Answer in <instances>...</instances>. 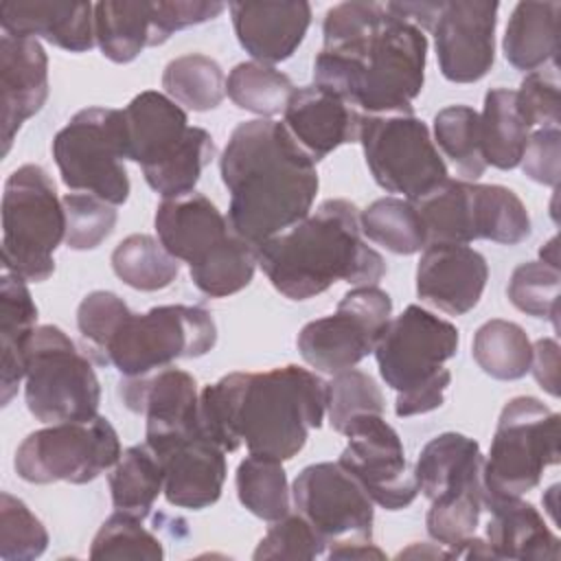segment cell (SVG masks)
Segmentation results:
<instances>
[{"label": "cell", "instance_id": "6da1fadb", "mask_svg": "<svg viewBox=\"0 0 561 561\" xmlns=\"http://www.w3.org/2000/svg\"><path fill=\"white\" fill-rule=\"evenodd\" d=\"M327 414V383L287 364L265 373H230L199 392L197 427L226 454L245 443L250 454L291 460Z\"/></svg>", "mask_w": 561, "mask_h": 561}, {"label": "cell", "instance_id": "7a4b0ae2", "mask_svg": "<svg viewBox=\"0 0 561 561\" xmlns=\"http://www.w3.org/2000/svg\"><path fill=\"white\" fill-rule=\"evenodd\" d=\"M219 173L230 193L228 224L254 248L302 221L320 186L316 162L272 118L234 127Z\"/></svg>", "mask_w": 561, "mask_h": 561}, {"label": "cell", "instance_id": "3957f363", "mask_svg": "<svg viewBox=\"0 0 561 561\" xmlns=\"http://www.w3.org/2000/svg\"><path fill=\"white\" fill-rule=\"evenodd\" d=\"M256 256L289 300H309L337 280L377 285L386 274V261L364 241L357 206L348 199H324L313 215L261 243Z\"/></svg>", "mask_w": 561, "mask_h": 561}, {"label": "cell", "instance_id": "277c9868", "mask_svg": "<svg viewBox=\"0 0 561 561\" xmlns=\"http://www.w3.org/2000/svg\"><path fill=\"white\" fill-rule=\"evenodd\" d=\"M427 37L386 9L364 33L324 46L313 61V83L364 114H412L425 81Z\"/></svg>", "mask_w": 561, "mask_h": 561}, {"label": "cell", "instance_id": "5b68a950", "mask_svg": "<svg viewBox=\"0 0 561 561\" xmlns=\"http://www.w3.org/2000/svg\"><path fill=\"white\" fill-rule=\"evenodd\" d=\"M153 224L169 254L188 263L191 280L202 294L224 298L250 285L259 263L256 248L230 228L206 195L191 191L162 199Z\"/></svg>", "mask_w": 561, "mask_h": 561}, {"label": "cell", "instance_id": "8992f818", "mask_svg": "<svg viewBox=\"0 0 561 561\" xmlns=\"http://www.w3.org/2000/svg\"><path fill=\"white\" fill-rule=\"evenodd\" d=\"M458 342L451 322L419 305L390 318L373 351L381 379L397 390V416L425 414L445 403L451 373L443 364L456 355Z\"/></svg>", "mask_w": 561, "mask_h": 561}, {"label": "cell", "instance_id": "52a82bcc", "mask_svg": "<svg viewBox=\"0 0 561 561\" xmlns=\"http://www.w3.org/2000/svg\"><path fill=\"white\" fill-rule=\"evenodd\" d=\"M127 160L140 164L147 184L162 199L195 191L215 158V140L202 127H191L186 112L167 94L145 90L123 110Z\"/></svg>", "mask_w": 561, "mask_h": 561}, {"label": "cell", "instance_id": "ba28073f", "mask_svg": "<svg viewBox=\"0 0 561 561\" xmlns=\"http://www.w3.org/2000/svg\"><path fill=\"white\" fill-rule=\"evenodd\" d=\"M64 239L66 213L50 175L39 164H22L2 193V267L42 283L53 276Z\"/></svg>", "mask_w": 561, "mask_h": 561}, {"label": "cell", "instance_id": "9c48e42d", "mask_svg": "<svg viewBox=\"0 0 561 561\" xmlns=\"http://www.w3.org/2000/svg\"><path fill=\"white\" fill-rule=\"evenodd\" d=\"M217 344V324L204 307L160 305L145 313L131 309L105 344L99 362L125 377H140L175 359L206 355Z\"/></svg>", "mask_w": 561, "mask_h": 561}, {"label": "cell", "instance_id": "30bf717a", "mask_svg": "<svg viewBox=\"0 0 561 561\" xmlns=\"http://www.w3.org/2000/svg\"><path fill=\"white\" fill-rule=\"evenodd\" d=\"M559 414L535 397H513L500 412L482 465L486 497H517L533 491L559 462Z\"/></svg>", "mask_w": 561, "mask_h": 561}, {"label": "cell", "instance_id": "8fae6325", "mask_svg": "<svg viewBox=\"0 0 561 561\" xmlns=\"http://www.w3.org/2000/svg\"><path fill=\"white\" fill-rule=\"evenodd\" d=\"M24 379L26 408L46 425L90 421L99 412L101 386L92 362L55 324L33 331Z\"/></svg>", "mask_w": 561, "mask_h": 561}, {"label": "cell", "instance_id": "7c38bea8", "mask_svg": "<svg viewBox=\"0 0 561 561\" xmlns=\"http://www.w3.org/2000/svg\"><path fill=\"white\" fill-rule=\"evenodd\" d=\"M53 158L64 184L75 193H92L114 206L129 197L127 134L123 110L85 107L53 138Z\"/></svg>", "mask_w": 561, "mask_h": 561}, {"label": "cell", "instance_id": "4fadbf2b", "mask_svg": "<svg viewBox=\"0 0 561 561\" xmlns=\"http://www.w3.org/2000/svg\"><path fill=\"white\" fill-rule=\"evenodd\" d=\"M357 142L375 182L408 202L425 197L449 178L427 125L414 114H364Z\"/></svg>", "mask_w": 561, "mask_h": 561}, {"label": "cell", "instance_id": "5bb4252c", "mask_svg": "<svg viewBox=\"0 0 561 561\" xmlns=\"http://www.w3.org/2000/svg\"><path fill=\"white\" fill-rule=\"evenodd\" d=\"M121 440L105 416L53 423L31 432L18 447L13 467L24 482L88 484L121 458Z\"/></svg>", "mask_w": 561, "mask_h": 561}, {"label": "cell", "instance_id": "9a60e30c", "mask_svg": "<svg viewBox=\"0 0 561 561\" xmlns=\"http://www.w3.org/2000/svg\"><path fill=\"white\" fill-rule=\"evenodd\" d=\"M392 316L390 296L377 285H357L337 302L335 313L307 322L298 333L302 359L320 370L335 375L353 368L373 353L377 337Z\"/></svg>", "mask_w": 561, "mask_h": 561}, {"label": "cell", "instance_id": "2e32d148", "mask_svg": "<svg viewBox=\"0 0 561 561\" xmlns=\"http://www.w3.org/2000/svg\"><path fill=\"white\" fill-rule=\"evenodd\" d=\"M291 495L298 513L327 546L373 541L375 502L340 462L305 467L291 484Z\"/></svg>", "mask_w": 561, "mask_h": 561}, {"label": "cell", "instance_id": "e0dca14e", "mask_svg": "<svg viewBox=\"0 0 561 561\" xmlns=\"http://www.w3.org/2000/svg\"><path fill=\"white\" fill-rule=\"evenodd\" d=\"M342 434L348 443L337 462L357 478L375 504L401 511L416 500L414 469L408 467L403 443L383 414H359Z\"/></svg>", "mask_w": 561, "mask_h": 561}, {"label": "cell", "instance_id": "ac0fdd59", "mask_svg": "<svg viewBox=\"0 0 561 561\" xmlns=\"http://www.w3.org/2000/svg\"><path fill=\"white\" fill-rule=\"evenodd\" d=\"M497 9V2L480 0L443 2L432 31L438 66L447 81L476 83L491 70Z\"/></svg>", "mask_w": 561, "mask_h": 561}, {"label": "cell", "instance_id": "d6986e66", "mask_svg": "<svg viewBox=\"0 0 561 561\" xmlns=\"http://www.w3.org/2000/svg\"><path fill=\"white\" fill-rule=\"evenodd\" d=\"M164 471V497L171 506L199 511L215 504L226 482V451L199 430L145 443Z\"/></svg>", "mask_w": 561, "mask_h": 561}, {"label": "cell", "instance_id": "ffe728a7", "mask_svg": "<svg viewBox=\"0 0 561 561\" xmlns=\"http://www.w3.org/2000/svg\"><path fill=\"white\" fill-rule=\"evenodd\" d=\"M118 394L127 410L145 414V443L197 432L199 392L193 375L180 368H160L140 377H125Z\"/></svg>", "mask_w": 561, "mask_h": 561}, {"label": "cell", "instance_id": "44dd1931", "mask_svg": "<svg viewBox=\"0 0 561 561\" xmlns=\"http://www.w3.org/2000/svg\"><path fill=\"white\" fill-rule=\"evenodd\" d=\"M486 259L456 243H432L423 250L416 265V294L423 302L449 313L471 311L486 287Z\"/></svg>", "mask_w": 561, "mask_h": 561}, {"label": "cell", "instance_id": "7402d4cb", "mask_svg": "<svg viewBox=\"0 0 561 561\" xmlns=\"http://www.w3.org/2000/svg\"><path fill=\"white\" fill-rule=\"evenodd\" d=\"M362 112L342 96L311 83L296 88L283 112V125L296 145L320 162L346 142L359 140Z\"/></svg>", "mask_w": 561, "mask_h": 561}, {"label": "cell", "instance_id": "603a6c76", "mask_svg": "<svg viewBox=\"0 0 561 561\" xmlns=\"http://www.w3.org/2000/svg\"><path fill=\"white\" fill-rule=\"evenodd\" d=\"M48 99V57L37 39L0 37V105L2 153L7 156L20 127L35 116Z\"/></svg>", "mask_w": 561, "mask_h": 561}, {"label": "cell", "instance_id": "cb8c5ba5", "mask_svg": "<svg viewBox=\"0 0 561 561\" xmlns=\"http://www.w3.org/2000/svg\"><path fill=\"white\" fill-rule=\"evenodd\" d=\"M232 26L241 48L261 64H280L302 44L311 24L309 2H232Z\"/></svg>", "mask_w": 561, "mask_h": 561}, {"label": "cell", "instance_id": "d4e9b609", "mask_svg": "<svg viewBox=\"0 0 561 561\" xmlns=\"http://www.w3.org/2000/svg\"><path fill=\"white\" fill-rule=\"evenodd\" d=\"M7 35L46 39L68 53H85L96 44L94 4L57 0H11L0 4Z\"/></svg>", "mask_w": 561, "mask_h": 561}, {"label": "cell", "instance_id": "484cf974", "mask_svg": "<svg viewBox=\"0 0 561 561\" xmlns=\"http://www.w3.org/2000/svg\"><path fill=\"white\" fill-rule=\"evenodd\" d=\"M491 519L486 524V546L493 559H548L561 554L559 537L548 528L543 515L517 497H486Z\"/></svg>", "mask_w": 561, "mask_h": 561}, {"label": "cell", "instance_id": "4316f807", "mask_svg": "<svg viewBox=\"0 0 561 561\" xmlns=\"http://www.w3.org/2000/svg\"><path fill=\"white\" fill-rule=\"evenodd\" d=\"M484 456L480 445L458 432L434 436L414 462L419 491L432 502L440 495L482 484Z\"/></svg>", "mask_w": 561, "mask_h": 561}, {"label": "cell", "instance_id": "83f0119b", "mask_svg": "<svg viewBox=\"0 0 561 561\" xmlns=\"http://www.w3.org/2000/svg\"><path fill=\"white\" fill-rule=\"evenodd\" d=\"M37 322V307L31 298L26 280L2 267L0 276V397L7 405L26 373V346Z\"/></svg>", "mask_w": 561, "mask_h": 561}, {"label": "cell", "instance_id": "f1b7e54d", "mask_svg": "<svg viewBox=\"0 0 561 561\" xmlns=\"http://www.w3.org/2000/svg\"><path fill=\"white\" fill-rule=\"evenodd\" d=\"M94 37L103 57L134 61L147 46H158L156 7L147 0H103L94 4Z\"/></svg>", "mask_w": 561, "mask_h": 561}, {"label": "cell", "instance_id": "f546056e", "mask_svg": "<svg viewBox=\"0 0 561 561\" xmlns=\"http://www.w3.org/2000/svg\"><path fill=\"white\" fill-rule=\"evenodd\" d=\"M559 2H517L502 39L504 57L524 72L543 68L557 57Z\"/></svg>", "mask_w": 561, "mask_h": 561}, {"label": "cell", "instance_id": "4dcf8cb0", "mask_svg": "<svg viewBox=\"0 0 561 561\" xmlns=\"http://www.w3.org/2000/svg\"><path fill=\"white\" fill-rule=\"evenodd\" d=\"M480 129L486 167L491 164L495 169L508 171L522 162L530 136V125L519 112L515 90L491 88L486 92L480 114Z\"/></svg>", "mask_w": 561, "mask_h": 561}, {"label": "cell", "instance_id": "1f68e13d", "mask_svg": "<svg viewBox=\"0 0 561 561\" xmlns=\"http://www.w3.org/2000/svg\"><path fill=\"white\" fill-rule=\"evenodd\" d=\"M425 226L427 245L476 241L473 230V182L445 180L425 197L412 202Z\"/></svg>", "mask_w": 561, "mask_h": 561}, {"label": "cell", "instance_id": "d6a6232c", "mask_svg": "<svg viewBox=\"0 0 561 561\" xmlns=\"http://www.w3.org/2000/svg\"><path fill=\"white\" fill-rule=\"evenodd\" d=\"M116 511L145 519L158 495L164 491V471L147 445L127 447L107 476Z\"/></svg>", "mask_w": 561, "mask_h": 561}, {"label": "cell", "instance_id": "836d02e7", "mask_svg": "<svg viewBox=\"0 0 561 561\" xmlns=\"http://www.w3.org/2000/svg\"><path fill=\"white\" fill-rule=\"evenodd\" d=\"M476 364L500 381L522 379L530 370L533 344L526 331L511 320H489L476 335L471 346Z\"/></svg>", "mask_w": 561, "mask_h": 561}, {"label": "cell", "instance_id": "e575fe53", "mask_svg": "<svg viewBox=\"0 0 561 561\" xmlns=\"http://www.w3.org/2000/svg\"><path fill=\"white\" fill-rule=\"evenodd\" d=\"M362 234L394 254H416L427 248L425 226L416 206L403 197H381L359 213Z\"/></svg>", "mask_w": 561, "mask_h": 561}, {"label": "cell", "instance_id": "d590c367", "mask_svg": "<svg viewBox=\"0 0 561 561\" xmlns=\"http://www.w3.org/2000/svg\"><path fill=\"white\" fill-rule=\"evenodd\" d=\"M114 274L140 291L169 287L180 274V261L169 254L160 239L151 234H129L112 252Z\"/></svg>", "mask_w": 561, "mask_h": 561}, {"label": "cell", "instance_id": "8d00e7d4", "mask_svg": "<svg viewBox=\"0 0 561 561\" xmlns=\"http://www.w3.org/2000/svg\"><path fill=\"white\" fill-rule=\"evenodd\" d=\"M162 88L178 105L193 112H208L226 96V75L213 57L188 53L167 64Z\"/></svg>", "mask_w": 561, "mask_h": 561}, {"label": "cell", "instance_id": "74e56055", "mask_svg": "<svg viewBox=\"0 0 561 561\" xmlns=\"http://www.w3.org/2000/svg\"><path fill=\"white\" fill-rule=\"evenodd\" d=\"M473 230L476 239L517 245L530 237V217L511 188L473 182Z\"/></svg>", "mask_w": 561, "mask_h": 561}, {"label": "cell", "instance_id": "f35d334b", "mask_svg": "<svg viewBox=\"0 0 561 561\" xmlns=\"http://www.w3.org/2000/svg\"><path fill=\"white\" fill-rule=\"evenodd\" d=\"M239 502L259 519L276 522L289 513V484L280 460L250 454L237 467Z\"/></svg>", "mask_w": 561, "mask_h": 561}, {"label": "cell", "instance_id": "ab89813d", "mask_svg": "<svg viewBox=\"0 0 561 561\" xmlns=\"http://www.w3.org/2000/svg\"><path fill=\"white\" fill-rule=\"evenodd\" d=\"M294 90L296 85L285 72L261 61L237 64L226 79V94L232 103L261 118L285 112Z\"/></svg>", "mask_w": 561, "mask_h": 561}, {"label": "cell", "instance_id": "60d3db41", "mask_svg": "<svg viewBox=\"0 0 561 561\" xmlns=\"http://www.w3.org/2000/svg\"><path fill=\"white\" fill-rule=\"evenodd\" d=\"M434 142L465 180H478L484 169L480 114L469 105H449L434 116Z\"/></svg>", "mask_w": 561, "mask_h": 561}, {"label": "cell", "instance_id": "b9f144b4", "mask_svg": "<svg viewBox=\"0 0 561 561\" xmlns=\"http://www.w3.org/2000/svg\"><path fill=\"white\" fill-rule=\"evenodd\" d=\"M484 508V486H471L465 491L447 493L436 500H432V506L425 517L427 535L445 546L451 554V550L471 537L478 528L480 513Z\"/></svg>", "mask_w": 561, "mask_h": 561}, {"label": "cell", "instance_id": "7bdbcfd3", "mask_svg": "<svg viewBox=\"0 0 561 561\" xmlns=\"http://www.w3.org/2000/svg\"><path fill=\"white\" fill-rule=\"evenodd\" d=\"M164 548L160 539L142 526V519L123 511L110 515L90 546V559H145L160 561Z\"/></svg>", "mask_w": 561, "mask_h": 561}, {"label": "cell", "instance_id": "ee69618b", "mask_svg": "<svg viewBox=\"0 0 561 561\" xmlns=\"http://www.w3.org/2000/svg\"><path fill=\"white\" fill-rule=\"evenodd\" d=\"M386 401L370 375L357 368L340 370L327 381V416L335 432H344L359 414H383Z\"/></svg>", "mask_w": 561, "mask_h": 561}, {"label": "cell", "instance_id": "f6af8a7d", "mask_svg": "<svg viewBox=\"0 0 561 561\" xmlns=\"http://www.w3.org/2000/svg\"><path fill=\"white\" fill-rule=\"evenodd\" d=\"M559 267L543 261H528L513 270L506 294L515 309L533 318H546L557 327L559 316Z\"/></svg>", "mask_w": 561, "mask_h": 561}, {"label": "cell", "instance_id": "bcb514c9", "mask_svg": "<svg viewBox=\"0 0 561 561\" xmlns=\"http://www.w3.org/2000/svg\"><path fill=\"white\" fill-rule=\"evenodd\" d=\"M48 533L31 508L15 495H0V559L33 561L44 554Z\"/></svg>", "mask_w": 561, "mask_h": 561}, {"label": "cell", "instance_id": "7dc6e473", "mask_svg": "<svg viewBox=\"0 0 561 561\" xmlns=\"http://www.w3.org/2000/svg\"><path fill=\"white\" fill-rule=\"evenodd\" d=\"M66 213V245L83 252L101 245L116 226L114 204L92 193H66L61 197Z\"/></svg>", "mask_w": 561, "mask_h": 561}, {"label": "cell", "instance_id": "c3c4849f", "mask_svg": "<svg viewBox=\"0 0 561 561\" xmlns=\"http://www.w3.org/2000/svg\"><path fill=\"white\" fill-rule=\"evenodd\" d=\"M324 539L313 530V526L298 513L285 515L267 528L263 539L254 550V559H316L324 554Z\"/></svg>", "mask_w": 561, "mask_h": 561}, {"label": "cell", "instance_id": "681fc988", "mask_svg": "<svg viewBox=\"0 0 561 561\" xmlns=\"http://www.w3.org/2000/svg\"><path fill=\"white\" fill-rule=\"evenodd\" d=\"M127 311H129L127 302L114 291H105V289L92 291L81 300L77 309V327L81 337L96 353V357H101L105 344L110 342V337L114 335V331L118 329Z\"/></svg>", "mask_w": 561, "mask_h": 561}, {"label": "cell", "instance_id": "f907efd6", "mask_svg": "<svg viewBox=\"0 0 561 561\" xmlns=\"http://www.w3.org/2000/svg\"><path fill=\"white\" fill-rule=\"evenodd\" d=\"M517 94V105L526 123L533 127H559V81L554 72H528Z\"/></svg>", "mask_w": 561, "mask_h": 561}, {"label": "cell", "instance_id": "816d5d0a", "mask_svg": "<svg viewBox=\"0 0 561 561\" xmlns=\"http://www.w3.org/2000/svg\"><path fill=\"white\" fill-rule=\"evenodd\" d=\"M559 156L561 131L559 127H539L528 136V145L522 156L524 173L546 186L559 184Z\"/></svg>", "mask_w": 561, "mask_h": 561}, {"label": "cell", "instance_id": "f5cc1de1", "mask_svg": "<svg viewBox=\"0 0 561 561\" xmlns=\"http://www.w3.org/2000/svg\"><path fill=\"white\" fill-rule=\"evenodd\" d=\"M530 370L537 383L552 397H559V344L552 337H541L533 344Z\"/></svg>", "mask_w": 561, "mask_h": 561}, {"label": "cell", "instance_id": "db71d44e", "mask_svg": "<svg viewBox=\"0 0 561 561\" xmlns=\"http://www.w3.org/2000/svg\"><path fill=\"white\" fill-rule=\"evenodd\" d=\"M440 7H443V2H388L386 4V9L392 15L419 26L421 31L434 28Z\"/></svg>", "mask_w": 561, "mask_h": 561}, {"label": "cell", "instance_id": "11a10c76", "mask_svg": "<svg viewBox=\"0 0 561 561\" xmlns=\"http://www.w3.org/2000/svg\"><path fill=\"white\" fill-rule=\"evenodd\" d=\"M329 559H386V554L373 541H344L329 546Z\"/></svg>", "mask_w": 561, "mask_h": 561}, {"label": "cell", "instance_id": "9f6ffc18", "mask_svg": "<svg viewBox=\"0 0 561 561\" xmlns=\"http://www.w3.org/2000/svg\"><path fill=\"white\" fill-rule=\"evenodd\" d=\"M397 557L399 559L401 557H430V559H438L440 557V559H451L449 550H443L440 543H412L410 548L401 550Z\"/></svg>", "mask_w": 561, "mask_h": 561}, {"label": "cell", "instance_id": "6f0895ef", "mask_svg": "<svg viewBox=\"0 0 561 561\" xmlns=\"http://www.w3.org/2000/svg\"><path fill=\"white\" fill-rule=\"evenodd\" d=\"M539 254H541V261H543V263H550V265L559 267V248H557V237H552L546 245H541Z\"/></svg>", "mask_w": 561, "mask_h": 561}]
</instances>
